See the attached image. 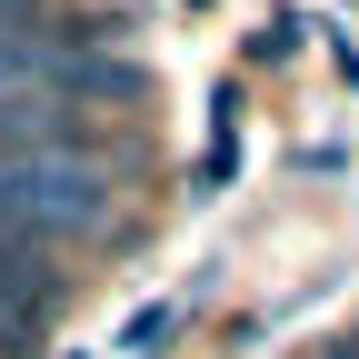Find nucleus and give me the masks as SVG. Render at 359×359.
<instances>
[{
    "label": "nucleus",
    "mask_w": 359,
    "mask_h": 359,
    "mask_svg": "<svg viewBox=\"0 0 359 359\" xmlns=\"http://www.w3.org/2000/svg\"><path fill=\"white\" fill-rule=\"evenodd\" d=\"M110 219V180L80 150H11L0 160V240H80Z\"/></svg>",
    "instance_id": "nucleus-1"
}]
</instances>
